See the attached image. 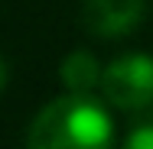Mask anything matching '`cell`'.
Here are the masks:
<instances>
[{
    "instance_id": "1",
    "label": "cell",
    "mask_w": 153,
    "mask_h": 149,
    "mask_svg": "<svg viewBox=\"0 0 153 149\" xmlns=\"http://www.w3.org/2000/svg\"><path fill=\"white\" fill-rule=\"evenodd\" d=\"M30 149H111L114 123L101 101L88 94H65L49 101L30 123Z\"/></svg>"
},
{
    "instance_id": "2",
    "label": "cell",
    "mask_w": 153,
    "mask_h": 149,
    "mask_svg": "<svg viewBox=\"0 0 153 149\" xmlns=\"http://www.w3.org/2000/svg\"><path fill=\"white\" fill-rule=\"evenodd\" d=\"M104 101L121 110H140L153 101V59L147 52H130L114 59L101 75Z\"/></svg>"
},
{
    "instance_id": "3",
    "label": "cell",
    "mask_w": 153,
    "mask_h": 149,
    "mask_svg": "<svg viewBox=\"0 0 153 149\" xmlns=\"http://www.w3.org/2000/svg\"><path fill=\"white\" fill-rule=\"evenodd\" d=\"M140 16H143V0H85V23L101 39L130 32Z\"/></svg>"
},
{
    "instance_id": "4",
    "label": "cell",
    "mask_w": 153,
    "mask_h": 149,
    "mask_svg": "<svg viewBox=\"0 0 153 149\" xmlns=\"http://www.w3.org/2000/svg\"><path fill=\"white\" fill-rule=\"evenodd\" d=\"M59 75H62L65 88L72 91V94H88L94 84H101L104 68H98L94 55H88V52H82V49H78V52H72L68 59L62 62Z\"/></svg>"
},
{
    "instance_id": "5",
    "label": "cell",
    "mask_w": 153,
    "mask_h": 149,
    "mask_svg": "<svg viewBox=\"0 0 153 149\" xmlns=\"http://www.w3.org/2000/svg\"><path fill=\"white\" fill-rule=\"evenodd\" d=\"M124 149H153V123L150 126H137V130L127 136Z\"/></svg>"
},
{
    "instance_id": "6",
    "label": "cell",
    "mask_w": 153,
    "mask_h": 149,
    "mask_svg": "<svg viewBox=\"0 0 153 149\" xmlns=\"http://www.w3.org/2000/svg\"><path fill=\"white\" fill-rule=\"evenodd\" d=\"M7 84V65H3V59H0V88Z\"/></svg>"
}]
</instances>
